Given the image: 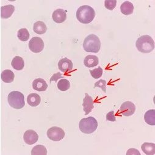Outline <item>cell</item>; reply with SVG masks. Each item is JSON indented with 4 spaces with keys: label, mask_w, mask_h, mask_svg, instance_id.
Returning a JSON list of instances; mask_svg holds the SVG:
<instances>
[{
    "label": "cell",
    "mask_w": 155,
    "mask_h": 155,
    "mask_svg": "<svg viewBox=\"0 0 155 155\" xmlns=\"http://www.w3.org/2000/svg\"><path fill=\"white\" fill-rule=\"evenodd\" d=\"M76 18L80 23L88 24L93 21L95 17L94 9L87 5L80 7L76 11Z\"/></svg>",
    "instance_id": "1"
},
{
    "label": "cell",
    "mask_w": 155,
    "mask_h": 155,
    "mask_svg": "<svg viewBox=\"0 0 155 155\" xmlns=\"http://www.w3.org/2000/svg\"><path fill=\"white\" fill-rule=\"evenodd\" d=\"M136 46L140 52L149 53L154 50V42L151 37L148 35H144L138 38Z\"/></svg>",
    "instance_id": "2"
},
{
    "label": "cell",
    "mask_w": 155,
    "mask_h": 155,
    "mask_svg": "<svg viewBox=\"0 0 155 155\" xmlns=\"http://www.w3.org/2000/svg\"><path fill=\"white\" fill-rule=\"evenodd\" d=\"M84 50L86 52L98 53L101 48V42L98 36L94 34L88 35L83 43Z\"/></svg>",
    "instance_id": "3"
},
{
    "label": "cell",
    "mask_w": 155,
    "mask_h": 155,
    "mask_svg": "<svg viewBox=\"0 0 155 155\" xmlns=\"http://www.w3.org/2000/svg\"><path fill=\"white\" fill-rule=\"evenodd\" d=\"M98 127V122L93 117H89L82 119L79 124L80 131L85 134L94 133Z\"/></svg>",
    "instance_id": "4"
},
{
    "label": "cell",
    "mask_w": 155,
    "mask_h": 155,
    "mask_svg": "<svg viewBox=\"0 0 155 155\" xmlns=\"http://www.w3.org/2000/svg\"><path fill=\"white\" fill-rule=\"evenodd\" d=\"M8 100L9 105L16 109H20L25 105L24 95L18 91L11 92L8 95Z\"/></svg>",
    "instance_id": "5"
},
{
    "label": "cell",
    "mask_w": 155,
    "mask_h": 155,
    "mask_svg": "<svg viewBox=\"0 0 155 155\" xmlns=\"http://www.w3.org/2000/svg\"><path fill=\"white\" fill-rule=\"evenodd\" d=\"M47 136L53 141H60L64 138L65 132L59 127H53L47 131Z\"/></svg>",
    "instance_id": "6"
},
{
    "label": "cell",
    "mask_w": 155,
    "mask_h": 155,
    "mask_svg": "<svg viewBox=\"0 0 155 155\" xmlns=\"http://www.w3.org/2000/svg\"><path fill=\"white\" fill-rule=\"evenodd\" d=\"M29 48L33 53H40L44 48V42L41 38L34 37L29 42Z\"/></svg>",
    "instance_id": "7"
},
{
    "label": "cell",
    "mask_w": 155,
    "mask_h": 155,
    "mask_svg": "<svg viewBox=\"0 0 155 155\" xmlns=\"http://www.w3.org/2000/svg\"><path fill=\"white\" fill-rule=\"evenodd\" d=\"M120 113L126 117L133 115L136 111L135 105L131 101H125L120 106Z\"/></svg>",
    "instance_id": "8"
},
{
    "label": "cell",
    "mask_w": 155,
    "mask_h": 155,
    "mask_svg": "<svg viewBox=\"0 0 155 155\" xmlns=\"http://www.w3.org/2000/svg\"><path fill=\"white\" fill-rule=\"evenodd\" d=\"M23 139L25 142L28 145H32L36 143L38 139V136L37 133L32 130H27L24 135Z\"/></svg>",
    "instance_id": "9"
},
{
    "label": "cell",
    "mask_w": 155,
    "mask_h": 155,
    "mask_svg": "<svg viewBox=\"0 0 155 155\" xmlns=\"http://www.w3.org/2000/svg\"><path fill=\"white\" fill-rule=\"evenodd\" d=\"M58 67L59 69L64 73L69 72L73 69V62L67 58H62L58 62Z\"/></svg>",
    "instance_id": "10"
},
{
    "label": "cell",
    "mask_w": 155,
    "mask_h": 155,
    "mask_svg": "<svg viewBox=\"0 0 155 155\" xmlns=\"http://www.w3.org/2000/svg\"><path fill=\"white\" fill-rule=\"evenodd\" d=\"M94 100L87 93L85 94V97L84 98L83 100V110L85 112V115H88L92 110L94 109Z\"/></svg>",
    "instance_id": "11"
},
{
    "label": "cell",
    "mask_w": 155,
    "mask_h": 155,
    "mask_svg": "<svg viewBox=\"0 0 155 155\" xmlns=\"http://www.w3.org/2000/svg\"><path fill=\"white\" fill-rule=\"evenodd\" d=\"M52 18L53 21L57 23H63L67 18L66 11L62 9H58L53 12Z\"/></svg>",
    "instance_id": "12"
},
{
    "label": "cell",
    "mask_w": 155,
    "mask_h": 155,
    "mask_svg": "<svg viewBox=\"0 0 155 155\" xmlns=\"http://www.w3.org/2000/svg\"><path fill=\"white\" fill-rule=\"evenodd\" d=\"M32 87L34 90L38 92L45 91L48 88V84L46 81L42 78L35 79L32 83Z\"/></svg>",
    "instance_id": "13"
},
{
    "label": "cell",
    "mask_w": 155,
    "mask_h": 155,
    "mask_svg": "<svg viewBox=\"0 0 155 155\" xmlns=\"http://www.w3.org/2000/svg\"><path fill=\"white\" fill-rule=\"evenodd\" d=\"M15 11V7L12 5L2 6L1 8V17L2 18H10Z\"/></svg>",
    "instance_id": "14"
},
{
    "label": "cell",
    "mask_w": 155,
    "mask_h": 155,
    "mask_svg": "<svg viewBox=\"0 0 155 155\" xmlns=\"http://www.w3.org/2000/svg\"><path fill=\"white\" fill-rule=\"evenodd\" d=\"M41 98L39 95L33 93L29 94L27 97V102L32 107H36L41 103Z\"/></svg>",
    "instance_id": "15"
},
{
    "label": "cell",
    "mask_w": 155,
    "mask_h": 155,
    "mask_svg": "<svg viewBox=\"0 0 155 155\" xmlns=\"http://www.w3.org/2000/svg\"><path fill=\"white\" fill-rule=\"evenodd\" d=\"M99 63V60L97 56L94 55L87 56L84 60V64L88 68L94 67Z\"/></svg>",
    "instance_id": "16"
},
{
    "label": "cell",
    "mask_w": 155,
    "mask_h": 155,
    "mask_svg": "<svg viewBox=\"0 0 155 155\" xmlns=\"http://www.w3.org/2000/svg\"><path fill=\"white\" fill-rule=\"evenodd\" d=\"M14 77L15 75L14 72L10 70H4L1 74L2 81L6 83H11L13 82L14 80Z\"/></svg>",
    "instance_id": "17"
},
{
    "label": "cell",
    "mask_w": 155,
    "mask_h": 155,
    "mask_svg": "<svg viewBox=\"0 0 155 155\" xmlns=\"http://www.w3.org/2000/svg\"><path fill=\"white\" fill-rule=\"evenodd\" d=\"M145 122L150 125H155V110L150 109L147 111L144 115Z\"/></svg>",
    "instance_id": "18"
},
{
    "label": "cell",
    "mask_w": 155,
    "mask_h": 155,
    "mask_svg": "<svg viewBox=\"0 0 155 155\" xmlns=\"http://www.w3.org/2000/svg\"><path fill=\"white\" fill-rule=\"evenodd\" d=\"M121 12L125 15H128L133 14L134 11V6L130 2H125L120 6Z\"/></svg>",
    "instance_id": "19"
},
{
    "label": "cell",
    "mask_w": 155,
    "mask_h": 155,
    "mask_svg": "<svg viewBox=\"0 0 155 155\" xmlns=\"http://www.w3.org/2000/svg\"><path fill=\"white\" fill-rule=\"evenodd\" d=\"M142 150L147 155L155 154V144L154 143L145 142L141 146Z\"/></svg>",
    "instance_id": "20"
},
{
    "label": "cell",
    "mask_w": 155,
    "mask_h": 155,
    "mask_svg": "<svg viewBox=\"0 0 155 155\" xmlns=\"http://www.w3.org/2000/svg\"><path fill=\"white\" fill-rule=\"evenodd\" d=\"M33 29L37 34H44L47 32V27L43 21H38L34 23Z\"/></svg>",
    "instance_id": "21"
},
{
    "label": "cell",
    "mask_w": 155,
    "mask_h": 155,
    "mask_svg": "<svg viewBox=\"0 0 155 155\" xmlns=\"http://www.w3.org/2000/svg\"><path fill=\"white\" fill-rule=\"evenodd\" d=\"M11 65L15 70H21L24 68L25 62L22 58H21L20 56H15L12 59Z\"/></svg>",
    "instance_id": "22"
},
{
    "label": "cell",
    "mask_w": 155,
    "mask_h": 155,
    "mask_svg": "<svg viewBox=\"0 0 155 155\" xmlns=\"http://www.w3.org/2000/svg\"><path fill=\"white\" fill-rule=\"evenodd\" d=\"M47 154V148L42 145H37L35 146L31 151L32 155H36V154H42V155H46Z\"/></svg>",
    "instance_id": "23"
},
{
    "label": "cell",
    "mask_w": 155,
    "mask_h": 155,
    "mask_svg": "<svg viewBox=\"0 0 155 155\" xmlns=\"http://www.w3.org/2000/svg\"><path fill=\"white\" fill-rule=\"evenodd\" d=\"M17 37L21 41L26 42L29 38V33L27 29L21 28L17 32Z\"/></svg>",
    "instance_id": "24"
},
{
    "label": "cell",
    "mask_w": 155,
    "mask_h": 155,
    "mask_svg": "<svg viewBox=\"0 0 155 155\" xmlns=\"http://www.w3.org/2000/svg\"><path fill=\"white\" fill-rule=\"evenodd\" d=\"M70 87V83L66 79L61 80L58 83V88L61 91H66Z\"/></svg>",
    "instance_id": "25"
},
{
    "label": "cell",
    "mask_w": 155,
    "mask_h": 155,
    "mask_svg": "<svg viewBox=\"0 0 155 155\" xmlns=\"http://www.w3.org/2000/svg\"><path fill=\"white\" fill-rule=\"evenodd\" d=\"M90 73L91 76L94 79H98L102 76L103 74V69L101 67H98L97 68L94 69L92 70H90Z\"/></svg>",
    "instance_id": "26"
},
{
    "label": "cell",
    "mask_w": 155,
    "mask_h": 155,
    "mask_svg": "<svg viewBox=\"0 0 155 155\" xmlns=\"http://www.w3.org/2000/svg\"><path fill=\"white\" fill-rule=\"evenodd\" d=\"M117 1L116 0H106L104 2V6L106 9L112 11L116 6Z\"/></svg>",
    "instance_id": "27"
},
{
    "label": "cell",
    "mask_w": 155,
    "mask_h": 155,
    "mask_svg": "<svg viewBox=\"0 0 155 155\" xmlns=\"http://www.w3.org/2000/svg\"><path fill=\"white\" fill-rule=\"evenodd\" d=\"M106 81L103 80H100L97 83H95L94 87H100L101 88L104 92H106Z\"/></svg>",
    "instance_id": "28"
},
{
    "label": "cell",
    "mask_w": 155,
    "mask_h": 155,
    "mask_svg": "<svg viewBox=\"0 0 155 155\" xmlns=\"http://www.w3.org/2000/svg\"><path fill=\"white\" fill-rule=\"evenodd\" d=\"M106 120L110 122H115L116 119L114 115V112L113 110L110 111L106 115Z\"/></svg>",
    "instance_id": "29"
},
{
    "label": "cell",
    "mask_w": 155,
    "mask_h": 155,
    "mask_svg": "<svg viewBox=\"0 0 155 155\" xmlns=\"http://www.w3.org/2000/svg\"><path fill=\"white\" fill-rule=\"evenodd\" d=\"M62 78V74L60 73H56L54 74L50 79V82L53 81H56L59 78Z\"/></svg>",
    "instance_id": "30"
},
{
    "label": "cell",
    "mask_w": 155,
    "mask_h": 155,
    "mask_svg": "<svg viewBox=\"0 0 155 155\" xmlns=\"http://www.w3.org/2000/svg\"><path fill=\"white\" fill-rule=\"evenodd\" d=\"M127 154H138L140 155V152L135 148H130L127 152Z\"/></svg>",
    "instance_id": "31"
}]
</instances>
